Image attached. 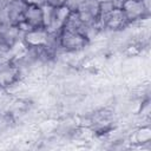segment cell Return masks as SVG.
Listing matches in <instances>:
<instances>
[{
	"instance_id": "1",
	"label": "cell",
	"mask_w": 151,
	"mask_h": 151,
	"mask_svg": "<svg viewBox=\"0 0 151 151\" xmlns=\"http://www.w3.org/2000/svg\"><path fill=\"white\" fill-rule=\"evenodd\" d=\"M120 9L129 24L139 21L150 14V5H146L143 0H125Z\"/></svg>"
},
{
	"instance_id": "8",
	"label": "cell",
	"mask_w": 151,
	"mask_h": 151,
	"mask_svg": "<svg viewBox=\"0 0 151 151\" xmlns=\"http://www.w3.org/2000/svg\"><path fill=\"white\" fill-rule=\"evenodd\" d=\"M66 1L67 0H45V4L48 5V6H52V7L57 8V7L65 6L66 5Z\"/></svg>"
},
{
	"instance_id": "10",
	"label": "cell",
	"mask_w": 151,
	"mask_h": 151,
	"mask_svg": "<svg viewBox=\"0 0 151 151\" xmlns=\"http://www.w3.org/2000/svg\"><path fill=\"white\" fill-rule=\"evenodd\" d=\"M12 1H14V0H0V2L4 5V6H6V5H8V4H11Z\"/></svg>"
},
{
	"instance_id": "2",
	"label": "cell",
	"mask_w": 151,
	"mask_h": 151,
	"mask_svg": "<svg viewBox=\"0 0 151 151\" xmlns=\"http://www.w3.org/2000/svg\"><path fill=\"white\" fill-rule=\"evenodd\" d=\"M88 44V40L79 32L63 28L59 33V48L65 51H78L84 48Z\"/></svg>"
},
{
	"instance_id": "11",
	"label": "cell",
	"mask_w": 151,
	"mask_h": 151,
	"mask_svg": "<svg viewBox=\"0 0 151 151\" xmlns=\"http://www.w3.org/2000/svg\"><path fill=\"white\" fill-rule=\"evenodd\" d=\"M97 1H99V2H101V1H113V0H97Z\"/></svg>"
},
{
	"instance_id": "9",
	"label": "cell",
	"mask_w": 151,
	"mask_h": 151,
	"mask_svg": "<svg viewBox=\"0 0 151 151\" xmlns=\"http://www.w3.org/2000/svg\"><path fill=\"white\" fill-rule=\"evenodd\" d=\"M140 113H142V116H149V113H150V104H149V100H145L142 104Z\"/></svg>"
},
{
	"instance_id": "6",
	"label": "cell",
	"mask_w": 151,
	"mask_h": 151,
	"mask_svg": "<svg viewBox=\"0 0 151 151\" xmlns=\"http://www.w3.org/2000/svg\"><path fill=\"white\" fill-rule=\"evenodd\" d=\"M32 28H42L44 27V18H42V8L40 5H27L24 12V19ZM45 28V27H44Z\"/></svg>"
},
{
	"instance_id": "4",
	"label": "cell",
	"mask_w": 151,
	"mask_h": 151,
	"mask_svg": "<svg viewBox=\"0 0 151 151\" xmlns=\"http://www.w3.org/2000/svg\"><path fill=\"white\" fill-rule=\"evenodd\" d=\"M99 21L103 28H109V29H119L129 25L120 8H114L110 14H107L105 18L100 19Z\"/></svg>"
},
{
	"instance_id": "5",
	"label": "cell",
	"mask_w": 151,
	"mask_h": 151,
	"mask_svg": "<svg viewBox=\"0 0 151 151\" xmlns=\"http://www.w3.org/2000/svg\"><path fill=\"white\" fill-rule=\"evenodd\" d=\"M19 77V68L13 64V60L0 64V87L12 85Z\"/></svg>"
},
{
	"instance_id": "3",
	"label": "cell",
	"mask_w": 151,
	"mask_h": 151,
	"mask_svg": "<svg viewBox=\"0 0 151 151\" xmlns=\"http://www.w3.org/2000/svg\"><path fill=\"white\" fill-rule=\"evenodd\" d=\"M50 33L46 28H32L22 34V42L27 48H35L47 46Z\"/></svg>"
},
{
	"instance_id": "7",
	"label": "cell",
	"mask_w": 151,
	"mask_h": 151,
	"mask_svg": "<svg viewBox=\"0 0 151 151\" xmlns=\"http://www.w3.org/2000/svg\"><path fill=\"white\" fill-rule=\"evenodd\" d=\"M134 139L137 143L145 144L151 140V129L149 126H142L139 127L134 133Z\"/></svg>"
}]
</instances>
